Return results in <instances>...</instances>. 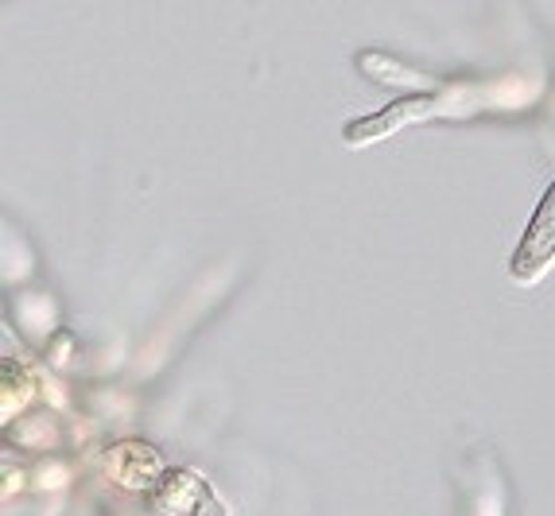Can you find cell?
I'll return each instance as SVG.
<instances>
[{"instance_id": "obj_3", "label": "cell", "mask_w": 555, "mask_h": 516, "mask_svg": "<svg viewBox=\"0 0 555 516\" xmlns=\"http://www.w3.org/2000/svg\"><path fill=\"white\" fill-rule=\"evenodd\" d=\"M125 447H129L132 462H125V454L113 451V454H109L113 478H117L120 486H129V489H152L159 478H164L159 454L152 451V447H144V442H125Z\"/></svg>"}, {"instance_id": "obj_1", "label": "cell", "mask_w": 555, "mask_h": 516, "mask_svg": "<svg viewBox=\"0 0 555 516\" xmlns=\"http://www.w3.org/2000/svg\"><path fill=\"white\" fill-rule=\"evenodd\" d=\"M152 505L164 516H230L225 501L214 493L206 478L195 470H164V478L152 486Z\"/></svg>"}, {"instance_id": "obj_2", "label": "cell", "mask_w": 555, "mask_h": 516, "mask_svg": "<svg viewBox=\"0 0 555 516\" xmlns=\"http://www.w3.org/2000/svg\"><path fill=\"white\" fill-rule=\"evenodd\" d=\"M552 265H555V183L544 194V203H540L537 218H532L517 257H513V280L537 284Z\"/></svg>"}]
</instances>
